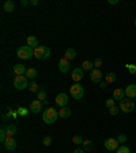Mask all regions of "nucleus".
Here are the masks:
<instances>
[{
	"label": "nucleus",
	"mask_w": 136,
	"mask_h": 153,
	"mask_svg": "<svg viewBox=\"0 0 136 153\" xmlns=\"http://www.w3.org/2000/svg\"><path fill=\"white\" fill-rule=\"evenodd\" d=\"M57 118H59V111H57V109H54L53 107L46 108L44 111V114H42V120H44L46 124L54 123V122L57 120Z\"/></svg>",
	"instance_id": "obj_1"
},
{
	"label": "nucleus",
	"mask_w": 136,
	"mask_h": 153,
	"mask_svg": "<svg viewBox=\"0 0 136 153\" xmlns=\"http://www.w3.org/2000/svg\"><path fill=\"white\" fill-rule=\"evenodd\" d=\"M16 56H18L19 59H22V60H29L32 56H34V49L30 48L29 45H22V47L18 48Z\"/></svg>",
	"instance_id": "obj_2"
},
{
	"label": "nucleus",
	"mask_w": 136,
	"mask_h": 153,
	"mask_svg": "<svg viewBox=\"0 0 136 153\" xmlns=\"http://www.w3.org/2000/svg\"><path fill=\"white\" fill-rule=\"evenodd\" d=\"M70 93L74 99L80 100V99H83V96H85V88H83L80 83H74L70 88Z\"/></svg>",
	"instance_id": "obj_3"
},
{
	"label": "nucleus",
	"mask_w": 136,
	"mask_h": 153,
	"mask_svg": "<svg viewBox=\"0 0 136 153\" xmlns=\"http://www.w3.org/2000/svg\"><path fill=\"white\" fill-rule=\"evenodd\" d=\"M34 56L37 57V59H40V60L48 59V57L51 56V49H49L48 47H44V45H41V47H37L34 49Z\"/></svg>",
	"instance_id": "obj_4"
},
{
	"label": "nucleus",
	"mask_w": 136,
	"mask_h": 153,
	"mask_svg": "<svg viewBox=\"0 0 136 153\" xmlns=\"http://www.w3.org/2000/svg\"><path fill=\"white\" fill-rule=\"evenodd\" d=\"M118 108H120L123 112H125V114H131V112L135 109V102H133L131 99H123L120 101Z\"/></svg>",
	"instance_id": "obj_5"
},
{
	"label": "nucleus",
	"mask_w": 136,
	"mask_h": 153,
	"mask_svg": "<svg viewBox=\"0 0 136 153\" xmlns=\"http://www.w3.org/2000/svg\"><path fill=\"white\" fill-rule=\"evenodd\" d=\"M14 86H15L18 90H23L29 86V78L23 75H16L14 78Z\"/></svg>",
	"instance_id": "obj_6"
},
{
	"label": "nucleus",
	"mask_w": 136,
	"mask_h": 153,
	"mask_svg": "<svg viewBox=\"0 0 136 153\" xmlns=\"http://www.w3.org/2000/svg\"><path fill=\"white\" fill-rule=\"evenodd\" d=\"M118 141L116 140V138H108V140L104 142V146L106 148V150H109V152H114V150H117L118 148Z\"/></svg>",
	"instance_id": "obj_7"
},
{
	"label": "nucleus",
	"mask_w": 136,
	"mask_h": 153,
	"mask_svg": "<svg viewBox=\"0 0 136 153\" xmlns=\"http://www.w3.org/2000/svg\"><path fill=\"white\" fill-rule=\"evenodd\" d=\"M54 101H56V104L59 105L60 108H63V107H67V104H68V96H67L65 93H59V94L56 96Z\"/></svg>",
	"instance_id": "obj_8"
},
{
	"label": "nucleus",
	"mask_w": 136,
	"mask_h": 153,
	"mask_svg": "<svg viewBox=\"0 0 136 153\" xmlns=\"http://www.w3.org/2000/svg\"><path fill=\"white\" fill-rule=\"evenodd\" d=\"M102 73L99 68H94V70H91V74H90V79H91V82L94 83H101L102 81Z\"/></svg>",
	"instance_id": "obj_9"
},
{
	"label": "nucleus",
	"mask_w": 136,
	"mask_h": 153,
	"mask_svg": "<svg viewBox=\"0 0 136 153\" xmlns=\"http://www.w3.org/2000/svg\"><path fill=\"white\" fill-rule=\"evenodd\" d=\"M70 68H71L70 60H67L65 57L63 56V59H60V60H59V70H60L63 74H65V73H68V71H70Z\"/></svg>",
	"instance_id": "obj_10"
},
{
	"label": "nucleus",
	"mask_w": 136,
	"mask_h": 153,
	"mask_svg": "<svg viewBox=\"0 0 136 153\" xmlns=\"http://www.w3.org/2000/svg\"><path fill=\"white\" fill-rule=\"evenodd\" d=\"M71 78H72V81L74 82H79L80 79L83 78V68L82 67H78V68H74V71H72V75H71Z\"/></svg>",
	"instance_id": "obj_11"
},
{
	"label": "nucleus",
	"mask_w": 136,
	"mask_h": 153,
	"mask_svg": "<svg viewBox=\"0 0 136 153\" xmlns=\"http://www.w3.org/2000/svg\"><path fill=\"white\" fill-rule=\"evenodd\" d=\"M3 145L7 150H14L16 148V141H15L14 137H7L6 141L3 142Z\"/></svg>",
	"instance_id": "obj_12"
},
{
	"label": "nucleus",
	"mask_w": 136,
	"mask_h": 153,
	"mask_svg": "<svg viewBox=\"0 0 136 153\" xmlns=\"http://www.w3.org/2000/svg\"><path fill=\"white\" fill-rule=\"evenodd\" d=\"M42 101H40V100H34V101H32V104H30V112H33V114H38V112H41L42 109Z\"/></svg>",
	"instance_id": "obj_13"
},
{
	"label": "nucleus",
	"mask_w": 136,
	"mask_h": 153,
	"mask_svg": "<svg viewBox=\"0 0 136 153\" xmlns=\"http://www.w3.org/2000/svg\"><path fill=\"white\" fill-rule=\"evenodd\" d=\"M124 90H125V94H127L128 99H135L136 97V83H133V85H128Z\"/></svg>",
	"instance_id": "obj_14"
},
{
	"label": "nucleus",
	"mask_w": 136,
	"mask_h": 153,
	"mask_svg": "<svg viewBox=\"0 0 136 153\" xmlns=\"http://www.w3.org/2000/svg\"><path fill=\"white\" fill-rule=\"evenodd\" d=\"M124 96H125V90L121 89V88H117V89L113 90V97L112 99L116 101V100H118V101H121V100L124 99Z\"/></svg>",
	"instance_id": "obj_15"
},
{
	"label": "nucleus",
	"mask_w": 136,
	"mask_h": 153,
	"mask_svg": "<svg viewBox=\"0 0 136 153\" xmlns=\"http://www.w3.org/2000/svg\"><path fill=\"white\" fill-rule=\"evenodd\" d=\"M12 71H14V74H15V75H23V74H26L27 68H26L25 64H21V63H19V64H15V66H14Z\"/></svg>",
	"instance_id": "obj_16"
},
{
	"label": "nucleus",
	"mask_w": 136,
	"mask_h": 153,
	"mask_svg": "<svg viewBox=\"0 0 136 153\" xmlns=\"http://www.w3.org/2000/svg\"><path fill=\"white\" fill-rule=\"evenodd\" d=\"M59 116L63 119H67L71 116V108H68V107H63V108L59 109Z\"/></svg>",
	"instance_id": "obj_17"
},
{
	"label": "nucleus",
	"mask_w": 136,
	"mask_h": 153,
	"mask_svg": "<svg viewBox=\"0 0 136 153\" xmlns=\"http://www.w3.org/2000/svg\"><path fill=\"white\" fill-rule=\"evenodd\" d=\"M14 8H15V4H14V1H11V0H7V1L3 3V10L6 13H12Z\"/></svg>",
	"instance_id": "obj_18"
},
{
	"label": "nucleus",
	"mask_w": 136,
	"mask_h": 153,
	"mask_svg": "<svg viewBox=\"0 0 136 153\" xmlns=\"http://www.w3.org/2000/svg\"><path fill=\"white\" fill-rule=\"evenodd\" d=\"M26 42H27L29 47H30V48H34V49L38 47V38L35 37V36H29V37H27V41H26Z\"/></svg>",
	"instance_id": "obj_19"
},
{
	"label": "nucleus",
	"mask_w": 136,
	"mask_h": 153,
	"mask_svg": "<svg viewBox=\"0 0 136 153\" xmlns=\"http://www.w3.org/2000/svg\"><path fill=\"white\" fill-rule=\"evenodd\" d=\"M64 57H65L67 60H74L76 57V51L74 48H68L65 51V53H64Z\"/></svg>",
	"instance_id": "obj_20"
},
{
	"label": "nucleus",
	"mask_w": 136,
	"mask_h": 153,
	"mask_svg": "<svg viewBox=\"0 0 136 153\" xmlns=\"http://www.w3.org/2000/svg\"><path fill=\"white\" fill-rule=\"evenodd\" d=\"M16 126L15 124H8V127L6 128V131H7V137H14L16 134Z\"/></svg>",
	"instance_id": "obj_21"
},
{
	"label": "nucleus",
	"mask_w": 136,
	"mask_h": 153,
	"mask_svg": "<svg viewBox=\"0 0 136 153\" xmlns=\"http://www.w3.org/2000/svg\"><path fill=\"white\" fill-rule=\"evenodd\" d=\"M116 79H117V75L114 73H109V74H106V76H105V82L108 83H113V82H116Z\"/></svg>",
	"instance_id": "obj_22"
},
{
	"label": "nucleus",
	"mask_w": 136,
	"mask_h": 153,
	"mask_svg": "<svg viewBox=\"0 0 136 153\" xmlns=\"http://www.w3.org/2000/svg\"><path fill=\"white\" fill-rule=\"evenodd\" d=\"M25 75L27 76L29 79H33V78L37 76V70H35V68H27V71H26Z\"/></svg>",
	"instance_id": "obj_23"
},
{
	"label": "nucleus",
	"mask_w": 136,
	"mask_h": 153,
	"mask_svg": "<svg viewBox=\"0 0 136 153\" xmlns=\"http://www.w3.org/2000/svg\"><path fill=\"white\" fill-rule=\"evenodd\" d=\"M37 99L40 100V101H45V100H46V90H45L44 88H41V90H38Z\"/></svg>",
	"instance_id": "obj_24"
},
{
	"label": "nucleus",
	"mask_w": 136,
	"mask_h": 153,
	"mask_svg": "<svg viewBox=\"0 0 136 153\" xmlns=\"http://www.w3.org/2000/svg\"><path fill=\"white\" fill-rule=\"evenodd\" d=\"M93 67H94V64H93V62H90V60H85L82 63V68L85 71H87V70H93Z\"/></svg>",
	"instance_id": "obj_25"
},
{
	"label": "nucleus",
	"mask_w": 136,
	"mask_h": 153,
	"mask_svg": "<svg viewBox=\"0 0 136 153\" xmlns=\"http://www.w3.org/2000/svg\"><path fill=\"white\" fill-rule=\"evenodd\" d=\"M82 145H83V149H85L86 152H91V150H93V142H91L90 140L85 141V142H83Z\"/></svg>",
	"instance_id": "obj_26"
},
{
	"label": "nucleus",
	"mask_w": 136,
	"mask_h": 153,
	"mask_svg": "<svg viewBox=\"0 0 136 153\" xmlns=\"http://www.w3.org/2000/svg\"><path fill=\"white\" fill-rule=\"evenodd\" d=\"M72 142L76 143V145H80V143L85 142V140H83L82 135H74V137H72Z\"/></svg>",
	"instance_id": "obj_27"
},
{
	"label": "nucleus",
	"mask_w": 136,
	"mask_h": 153,
	"mask_svg": "<svg viewBox=\"0 0 136 153\" xmlns=\"http://www.w3.org/2000/svg\"><path fill=\"white\" fill-rule=\"evenodd\" d=\"M125 67H127V70L129 74H136V66L135 64H125Z\"/></svg>",
	"instance_id": "obj_28"
},
{
	"label": "nucleus",
	"mask_w": 136,
	"mask_h": 153,
	"mask_svg": "<svg viewBox=\"0 0 136 153\" xmlns=\"http://www.w3.org/2000/svg\"><path fill=\"white\" fill-rule=\"evenodd\" d=\"M117 153H131V150H129V148H128V146L121 145V146L117 149Z\"/></svg>",
	"instance_id": "obj_29"
},
{
	"label": "nucleus",
	"mask_w": 136,
	"mask_h": 153,
	"mask_svg": "<svg viewBox=\"0 0 136 153\" xmlns=\"http://www.w3.org/2000/svg\"><path fill=\"white\" fill-rule=\"evenodd\" d=\"M6 138H7V131H6V128H1V130H0V141L4 142Z\"/></svg>",
	"instance_id": "obj_30"
},
{
	"label": "nucleus",
	"mask_w": 136,
	"mask_h": 153,
	"mask_svg": "<svg viewBox=\"0 0 136 153\" xmlns=\"http://www.w3.org/2000/svg\"><path fill=\"white\" fill-rule=\"evenodd\" d=\"M118 109H120V108H117V107L114 105V107H112V108H109V114H110L112 116H116V115L118 114Z\"/></svg>",
	"instance_id": "obj_31"
},
{
	"label": "nucleus",
	"mask_w": 136,
	"mask_h": 153,
	"mask_svg": "<svg viewBox=\"0 0 136 153\" xmlns=\"http://www.w3.org/2000/svg\"><path fill=\"white\" fill-rule=\"evenodd\" d=\"M29 89H30V92H37V90H38V85L35 82H30Z\"/></svg>",
	"instance_id": "obj_32"
},
{
	"label": "nucleus",
	"mask_w": 136,
	"mask_h": 153,
	"mask_svg": "<svg viewBox=\"0 0 136 153\" xmlns=\"http://www.w3.org/2000/svg\"><path fill=\"white\" fill-rule=\"evenodd\" d=\"M93 64L95 66V68H98V67H101L102 66V59L101 57H97L94 62H93Z\"/></svg>",
	"instance_id": "obj_33"
},
{
	"label": "nucleus",
	"mask_w": 136,
	"mask_h": 153,
	"mask_svg": "<svg viewBox=\"0 0 136 153\" xmlns=\"http://www.w3.org/2000/svg\"><path fill=\"white\" fill-rule=\"evenodd\" d=\"M18 114L21 115V116H26V115L29 114V111L26 108H23V107H21V108H18Z\"/></svg>",
	"instance_id": "obj_34"
},
{
	"label": "nucleus",
	"mask_w": 136,
	"mask_h": 153,
	"mask_svg": "<svg viewBox=\"0 0 136 153\" xmlns=\"http://www.w3.org/2000/svg\"><path fill=\"white\" fill-rule=\"evenodd\" d=\"M117 141H118V143L125 142V141H127V135H125V134H120L117 137Z\"/></svg>",
	"instance_id": "obj_35"
},
{
	"label": "nucleus",
	"mask_w": 136,
	"mask_h": 153,
	"mask_svg": "<svg viewBox=\"0 0 136 153\" xmlns=\"http://www.w3.org/2000/svg\"><path fill=\"white\" fill-rule=\"evenodd\" d=\"M105 105H106V108H112V107H114V100H113V99H109V100H106V102H105Z\"/></svg>",
	"instance_id": "obj_36"
},
{
	"label": "nucleus",
	"mask_w": 136,
	"mask_h": 153,
	"mask_svg": "<svg viewBox=\"0 0 136 153\" xmlns=\"http://www.w3.org/2000/svg\"><path fill=\"white\" fill-rule=\"evenodd\" d=\"M52 143V137H49V135H46V137L44 138V145L45 146H49Z\"/></svg>",
	"instance_id": "obj_37"
},
{
	"label": "nucleus",
	"mask_w": 136,
	"mask_h": 153,
	"mask_svg": "<svg viewBox=\"0 0 136 153\" xmlns=\"http://www.w3.org/2000/svg\"><path fill=\"white\" fill-rule=\"evenodd\" d=\"M106 88H108V83L105 82V81H104V82H101V83H99V89H101V90H105V89H106Z\"/></svg>",
	"instance_id": "obj_38"
},
{
	"label": "nucleus",
	"mask_w": 136,
	"mask_h": 153,
	"mask_svg": "<svg viewBox=\"0 0 136 153\" xmlns=\"http://www.w3.org/2000/svg\"><path fill=\"white\" fill-rule=\"evenodd\" d=\"M109 4H118V0H109Z\"/></svg>",
	"instance_id": "obj_39"
},
{
	"label": "nucleus",
	"mask_w": 136,
	"mask_h": 153,
	"mask_svg": "<svg viewBox=\"0 0 136 153\" xmlns=\"http://www.w3.org/2000/svg\"><path fill=\"white\" fill-rule=\"evenodd\" d=\"M30 4H32V6H37V4H38V0H30Z\"/></svg>",
	"instance_id": "obj_40"
},
{
	"label": "nucleus",
	"mask_w": 136,
	"mask_h": 153,
	"mask_svg": "<svg viewBox=\"0 0 136 153\" xmlns=\"http://www.w3.org/2000/svg\"><path fill=\"white\" fill-rule=\"evenodd\" d=\"M74 153H85V149H75Z\"/></svg>",
	"instance_id": "obj_41"
},
{
	"label": "nucleus",
	"mask_w": 136,
	"mask_h": 153,
	"mask_svg": "<svg viewBox=\"0 0 136 153\" xmlns=\"http://www.w3.org/2000/svg\"><path fill=\"white\" fill-rule=\"evenodd\" d=\"M21 4H22V6H27L29 1H27V0H22V1H21Z\"/></svg>",
	"instance_id": "obj_42"
},
{
	"label": "nucleus",
	"mask_w": 136,
	"mask_h": 153,
	"mask_svg": "<svg viewBox=\"0 0 136 153\" xmlns=\"http://www.w3.org/2000/svg\"><path fill=\"white\" fill-rule=\"evenodd\" d=\"M135 26H136V19H135Z\"/></svg>",
	"instance_id": "obj_43"
}]
</instances>
